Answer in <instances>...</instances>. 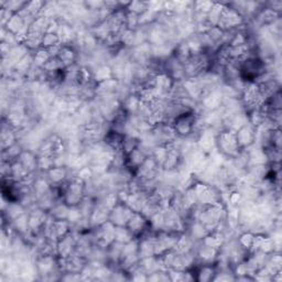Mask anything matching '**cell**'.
Returning a JSON list of instances; mask_svg holds the SVG:
<instances>
[{
	"instance_id": "obj_10",
	"label": "cell",
	"mask_w": 282,
	"mask_h": 282,
	"mask_svg": "<svg viewBox=\"0 0 282 282\" xmlns=\"http://www.w3.org/2000/svg\"><path fill=\"white\" fill-rule=\"evenodd\" d=\"M109 210L106 209L104 204L100 203L98 200H95V206L89 215V224L92 230L95 227H98L104 223L108 221L109 218Z\"/></svg>"
},
{
	"instance_id": "obj_4",
	"label": "cell",
	"mask_w": 282,
	"mask_h": 282,
	"mask_svg": "<svg viewBox=\"0 0 282 282\" xmlns=\"http://www.w3.org/2000/svg\"><path fill=\"white\" fill-rule=\"evenodd\" d=\"M196 121V111L192 110L189 113H185L183 115L179 116L178 118H175L172 122V126L177 132L178 137L180 138H186L191 135H193L194 132V125Z\"/></svg>"
},
{
	"instance_id": "obj_26",
	"label": "cell",
	"mask_w": 282,
	"mask_h": 282,
	"mask_svg": "<svg viewBox=\"0 0 282 282\" xmlns=\"http://www.w3.org/2000/svg\"><path fill=\"white\" fill-rule=\"evenodd\" d=\"M254 238H255V233L250 232V231H245L237 237L236 242H237L239 247L244 249L245 252L249 253L250 249H252V246H253Z\"/></svg>"
},
{
	"instance_id": "obj_17",
	"label": "cell",
	"mask_w": 282,
	"mask_h": 282,
	"mask_svg": "<svg viewBox=\"0 0 282 282\" xmlns=\"http://www.w3.org/2000/svg\"><path fill=\"white\" fill-rule=\"evenodd\" d=\"M18 160L23 164L24 168L30 173H35L38 171V154H35L31 150H23L18 158Z\"/></svg>"
},
{
	"instance_id": "obj_16",
	"label": "cell",
	"mask_w": 282,
	"mask_h": 282,
	"mask_svg": "<svg viewBox=\"0 0 282 282\" xmlns=\"http://www.w3.org/2000/svg\"><path fill=\"white\" fill-rule=\"evenodd\" d=\"M147 157V154L138 147L134 151H131L129 154L126 156V167H128L132 171L136 172V170L141 166Z\"/></svg>"
},
{
	"instance_id": "obj_29",
	"label": "cell",
	"mask_w": 282,
	"mask_h": 282,
	"mask_svg": "<svg viewBox=\"0 0 282 282\" xmlns=\"http://www.w3.org/2000/svg\"><path fill=\"white\" fill-rule=\"evenodd\" d=\"M132 239H135V236L132 235L131 232L127 228V226H118L116 227L115 231V241L121 243V244H127L131 242Z\"/></svg>"
},
{
	"instance_id": "obj_5",
	"label": "cell",
	"mask_w": 282,
	"mask_h": 282,
	"mask_svg": "<svg viewBox=\"0 0 282 282\" xmlns=\"http://www.w3.org/2000/svg\"><path fill=\"white\" fill-rule=\"evenodd\" d=\"M77 239H78V233L71 232L68 233L66 236L62 237L56 242V252L57 257L60 258H67L75 252L77 246Z\"/></svg>"
},
{
	"instance_id": "obj_19",
	"label": "cell",
	"mask_w": 282,
	"mask_h": 282,
	"mask_svg": "<svg viewBox=\"0 0 282 282\" xmlns=\"http://www.w3.org/2000/svg\"><path fill=\"white\" fill-rule=\"evenodd\" d=\"M52 189V184L50 183V181L47 180V178L43 177H35L34 182L32 184V192L34 196L38 200L41 196H43L44 194L49 193Z\"/></svg>"
},
{
	"instance_id": "obj_31",
	"label": "cell",
	"mask_w": 282,
	"mask_h": 282,
	"mask_svg": "<svg viewBox=\"0 0 282 282\" xmlns=\"http://www.w3.org/2000/svg\"><path fill=\"white\" fill-rule=\"evenodd\" d=\"M60 44L62 43H61L60 36L57 35V33L46 32L43 36H42L41 47H43V49H51V47L60 45Z\"/></svg>"
},
{
	"instance_id": "obj_38",
	"label": "cell",
	"mask_w": 282,
	"mask_h": 282,
	"mask_svg": "<svg viewBox=\"0 0 282 282\" xmlns=\"http://www.w3.org/2000/svg\"><path fill=\"white\" fill-rule=\"evenodd\" d=\"M265 6L267 7L268 9H271L273 11L281 14V10H282V1L280 0H274V1H269L266 2Z\"/></svg>"
},
{
	"instance_id": "obj_39",
	"label": "cell",
	"mask_w": 282,
	"mask_h": 282,
	"mask_svg": "<svg viewBox=\"0 0 282 282\" xmlns=\"http://www.w3.org/2000/svg\"><path fill=\"white\" fill-rule=\"evenodd\" d=\"M87 10H100L105 4V1H84Z\"/></svg>"
},
{
	"instance_id": "obj_9",
	"label": "cell",
	"mask_w": 282,
	"mask_h": 282,
	"mask_svg": "<svg viewBox=\"0 0 282 282\" xmlns=\"http://www.w3.org/2000/svg\"><path fill=\"white\" fill-rule=\"evenodd\" d=\"M235 135L241 150H246L256 143V128L252 125H245L235 132Z\"/></svg>"
},
{
	"instance_id": "obj_34",
	"label": "cell",
	"mask_w": 282,
	"mask_h": 282,
	"mask_svg": "<svg viewBox=\"0 0 282 282\" xmlns=\"http://www.w3.org/2000/svg\"><path fill=\"white\" fill-rule=\"evenodd\" d=\"M83 217L85 216L83 215V212L81 209H79V206H70L66 221L70 223L72 226L76 225L77 223L81 222L83 220Z\"/></svg>"
},
{
	"instance_id": "obj_11",
	"label": "cell",
	"mask_w": 282,
	"mask_h": 282,
	"mask_svg": "<svg viewBox=\"0 0 282 282\" xmlns=\"http://www.w3.org/2000/svg\"><path fill=\"white\" fill-rule=\"evenodd\" d=\"M45 177L50 181L52 186H58L65 183L66 181L70 180V169L67 167H58L55 166L49 171L45 172Z\"/></svg>"
},
{
	"instance_id": "obj_14",
	"label": "cell",
	"mask_w": 282,
	"mask_h": 282,
	"mask_svg": "<svg viewBox=\"0 0 282 282\" xmlns=\"http://www.w3.org/2000/svg\"><path fill=\"white\" fill-rule=\"evenodd\" d=\"M185 233L188 234L195 243L202 242L210 234L198 220H191L186 223Z\"/></svg>"
},
{
	"instance_id": "obj_24",
	"label": "cell",
	"mask_w": 282,
	"mask_h": 282,
	"mask_svg": "<svg viewBox=\"0 0 282 282\" xmlns=\"http://www.w3.org/2000/svg\"><path fill=\"white\" fill-rule=\"evenodd\" d=\"M225 7V3H220V2H214L213 7L206 15V22L209 23L210 26H217L218 22H220L221 15L223 12V9Z\"/></svg>"
},
{
	"instance_id": "obj_36",
	"label": "cell",
	"mask_w": 282,
	"mask_h": 282,
	"mask_svg": "<svg viewBox=\"0 0 282 282\" xmlns=\"http://www.w3.org/2000/svg\"><path fill=\"white\" fill-rule=\"evenodd\" d=\"M126 10L140 15L148 10V3L145 1H129Z\"/></svg>"
},
{
	"instance_id": "obj_27",
	"label": "cell",
	"mask_w": 282,
	"mask_h": 282,
	"mask_svg": "<svg viewBox=\"0 0 282 282\" xmlns=\"http://www.w3.org/2000/svg\"><path fill=\"white\" fill-rule=\"evenodd\" d=\"M151 156H152L154 160H156V162L158 163V166L162 169L163 164H164V162H166L167 157H168V147H167V145H159V146L154 147Z\"/></svg>"
},
{
	"instance_id": "obj_6",
	"label": "cell",
	"mask_w": 282,
	"mask_h": 282,
	"mask_svg": "<svg viewBox=\"0 0 282 282\" xmlns=\"http://www.w3.org/2000/svg\"><path fill=\"white\" fill-rule=\"evenodd\" d=\"M134 213L135 212L131 209H129V207L127 206L125 203H121V202H119V203L117 204L114 209L110 210L108 221L110 223H113L116 227L126 226L127 224H128L131 216L134 215Z\"/></svg>"
},
{
	"instance_id": "obj_7",
	"label": "cell",
	"mask_w": 282,
	"mask_h": 282,
	"mask_svg": "<svg viewBox=\"0 0 282 282\" xmlns=\"http://www.w3.org/2000/svg\"><path fill=\"white\" fill-rule=\"evenodd\" d=\"M194 253L196 256V263L201 265H214L218 257L220 250L212 248L202 242L196 244L194 248Z\"/></svg>"
},
{
	"instance_id": "obj_2",
	"label": "cell",
	"mask_w": 282,
	"mask_h": 282,
	"mask_svg": "<svg viewBox=\"0 0 282 282\" xmlns=\"http://www.w3.org/2000/svg\"><path fill=\"white\" fill-rule=\"evenodd\" d=\"M216 149L227 159H234L241 152L235 132L231 130H222L216 136Z\"/></svg>"
},
{
	"instance_id": "obj_1",
	"label": "cell",
	"mask_w": 282,
	"mask_h": 282,
	"mask_svg": "<svg viewBox=\"0 0 282 282\" xmlns=\"http://www.w3.org/2000/svg\"><path fill=\"white\" fill-rule=\"evenodd\" d=\"M34 267L36 275H39L43 280L53 279V276L55 275L62 276L58 268V257L54 255L38 254L34 259Z\"/></svg>"
},
{
	"instance_id": "obj_32",
	"label": "cell",
	"mask_w": 282,
	"mask_h": 282,
	"mask_svg": "<svg viewBox=\"0 0 282 282\" xmlns=\"http://www.w3.org/2000/svg\"><path fill=\"white\" fill-rule=\"evenodd\" d=\"M139 138L134 136H125L124 141H122L121 151L127 156V154H129L131 151H134L136 148L139 147Z\"/></svg>"
},
{
	"instance_id": "obj_22",
	"label": "cell",
	"mask_w": 282,
	"mask_h": 282,
	"mask_svg": "<svg viewBox=\"0 0 282 282\" xmlns=\"http://www.w3.org/2000/svg\"><path fill=\"white\" fill-rule=\"evenodd\" d=\"M68 210H70V206L64 203L62 200H58L49 211V214L53 220H66Z\"/></svg>"
},
{
	"instance_id": "obj_30",
	"label": "cell",
	"mask_w": 282,
	"mask_h": 282,
	"mask_svg": "<svg viewBox=\"0 0 282 282\" xmlns=\"http://www.w3.org/2000/svg\"><path fill=\"white\" fill-rule=\"evenodd\" d=\"M51 57L52 56L50 55L49 51L46 49H43V47H41V49L33 52V66L42 68Z\"/></svg>"
},
{
	"instance_id": "obj_33",
	"label": "cell",
	"mask_w": 282,
	"mask_h": 282,
	"mask_svg": "<svg viewBox=\"0 0 282 282\" xmlns=\"http://www.w3.org/2000/svg\"><path fill=\"white\" fill-rule=\"evenodd\" d=\"M53 167H55L54 157L41 156V154H38V171L45 173Z\"/></svg>"
},
{
	"instance_id": "obj_35",
	"label": "cell",
	"mask_w": 282,
	"mask_h": 282,
	"mask_svg": "<svg viewBox=\"0 0 282 282\" xmlns=\"http://www.w3.org/2000/svg\"><path fill=\"white\" fill-rule=\"evenodd\" d=\"M75 177L78 179V180H81L82 182H84L85 184L86 183H89L90 181H92L94 179V173H93V170L92 168H90L89 166H86V167H84L82 169H79L77 170V171H75Z\"/></svg>"
},
{
	"instance_id": "obj_15",
	"label": "cell",
	"mask_w": 282,
	"mask_h": 282,
	"mask_svg": "<svg viewBox=\"0 0 282 282\" xmlns=\"http://www.w3.org/2000/svg\"><path fill=\"white\" fill-rule=\"evenodd\" d=\"M57 57L60 58V61L63 63L64 67L67 68L72 65L77 64L78 52L74 45H63L62 44L61 50L57 54Z\"/></svg>"
},
{
	"instance_id": "obj_12",
	"label": "cell",
	"mask_w": 282,
	"mask_h": 282,
	"mask_svg": "<svg viewBox=\"0 0 282 282\" xmlns=\"http://www.w3.org/2000/svg\"><path fill=\"white\" fill-rule=\"evenodd\" d=\"M120 84L121 82L114 77L97 83L96 88H95L96 97H106V96H110V95H117L118 89L120 87Z\"/></svg>"
},
{
	"instance_id": "obj_25",
	"label": "cell",
	"mask_w": 282,
	"mask_h": 282,
	"mask_svg": "<svg viewBox=\"0 0 282 282\" xmlns=\"http://www.w3.org/2000/svg\"><path fill=\"white\" fill-rule=\"evenodd\" d=\"M148 222H149V227H150L154 233L162 232L164 227V212L161 210L156 212L150 218H149Z\"/></svg>"
},
{
	"instance_id": "obj_21",
	"label": "cell",
	"mask_w": 282,
	"mask_h": 282,
	"mask_svg": "<svg viewBox=\"0 0 282 282\" xmlns=\"http://www.w3.org/2000/svg\"><path fill=\"white\" fill-rule=\"evenodd\" d=\"M92 72H93V79L96 83L103 82L106 81V79L114 77L113 68H111V66L108 64H100L98 66H95L94 68H92Z\"/></svg>"
},
{
	"instance_id": "obj_3",
	"label": "cell",
	"mask_w": 282,
	"mask_h": 282,
	"mask_svg": "<svg viewBox=\"0 0 282 282\" xmlns=\"http://www.w3.org/2000/svg\"><path fill=\"white\" fill-rule=\"evenodd\" d=\"M245 23H246V20H245L235 9L232 8L230 3H225L220 22L217 24L218 28L222 29L223 31H233L241 29Z\"/></svg>"
},
{
	"instance_id": "obj_20",
	"label": "cell",
	"mask_w": 282,
	"mask_h": 282,
	"mask_svg": "<svg viewBox=\"0 0 282 282\" xmlns=\"http://www.w3.org/2000/svg\"><path fill=\"white\" fill-rule=\"evenodd\" d=\"M195 280L200 282L213 281L216 274L214 265H201L195 271Z\"/></svg>"
},
{
	"instance_id": "obj_28",
	"label": "cell",
	"mask_w": 282,
	"mask_h": 282,
	"mask_svg": "<svg viewBox=\"0 0 282 282\" xmlns=\"http://www.w3.org/2000/svg\"><path fill=\"white\" fill-rule=\"evenodd\" d=\"M42 70H43V72L46 74H51V73L64 71L65 67L63 65V63L60 61V58L55 56V57H51L50 60L45 63L44 66L42 67Z\"/></svg>"
},
{
	"instance_id": "obj_37",
	"label": "cell",
	"mask_w": 282,
	"mask_h": 282,
	"mask_svg": "<svg viewBox=\"0 0 282 282\" xmlns=\"http://www.w3.org/2000/svg\"><path fill=\"white\" fill-rule=\"evenodd\" d=\"M126 28L131 31H136L139 28V15L127 11L126 12Z\"/></svg>"
},
{
	"instance_id": "obj_18",
	"label": "cell",
	"mask_w": 282,
	"mask_h": 282,
	"mask_svg": "<svg viewBox=\"0 0 282 282\" xmlns=\"http://www.w3.org/2000/svg\"><path fill=\"white\" fill-rule=\"evenodd\" d=\"M196 244H198V243H195L193 239L191 238L185 232L181 233L179 238H178L177 245H175L174 250H175V252L180 253V254L193 252L195 246H196Z\"/></svg>"
},
{
	"instance_id": "obj_23",
	"label": "cell",
	"mask_w": 282,
	"mask_h": 282,
	"mask_svg": "<svg viewBox=\"0 0 282 282\" xmlns=\"http://www.w3.org/2000/svg\"><path fill=\"white\" fill-rule=\"evenodd\" d=\"M11 225L14 228V231L17 232L19 235L25 236L30 233L29 232V214L28 212H25L24 214L20 215L11 222Z\"/></svg>"
},
{
	"instance_id": "obj_13",
	"label": "cell",
	"mask_w": 282,
	"mask_h": 282,
	"mask_svg": "<svg viewBox=\"0 0 282 282\" xmlns=\"http://www.w3.org/2000/svg\"><path fill=\"white\" fill-rule=\"evenodd\" d=\"M126 226L131 232L132 235L135 236V238H138L149 227V222L148 218L143 216L141 213H134V215L131 216L128 224Z\"/></svg>"
},
{
	"instance_id": "obj_8",
	"label": "cell",
	"mask_w": 282,
	"mask_h": 282,
	"mask_svg": "<svg viewBox=\"0 0 282 282\" xmlns=\"http://www.w3.org/2000/svg\"><path fill=\"white\" fill-rule=\"evenodd\" d=\"M218 132L212 128H205L196 136V146L200 150L210 153L216 149V136Z\"/></svg>"
}]
</instances>
